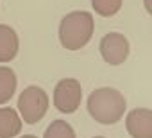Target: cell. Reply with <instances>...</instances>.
<instances>
[{"instance_id":"1","label":"cell","mask_w":152,"mask_h":138,"mask_svg":"<svg viewBox=\"0 0 152 138\" xmlns=\"http://www.w3.org/2000/svg\"><path fill=\"white\" fill-rule=\"evenodd\" d=\"M95 20L88 11H72L59 23V41L66 50H79L86 47L93 36Z\"/></svg>"},{"instance_id":"2","label":"cell","mask_w":152,"mask_h":138,"mask_svg":"<svg viewBox=\"0 0 152 138\" xmlns=\"http://www.w3.org/2000/svg\"><path fill=\"white\" fill-rule=\"evenodd\" d=\"M127 102L115 88H99L88 97V113L93 120L104 126L116 124L125 113Z\"/></svg>"},{"instance_id":"3","label":"cell","mask_w":152,"mask_h":138,"mask_svg":"<svg viewBox=\"0 0 152 138\" xmlns=\"http://www.w3.org/2000/svg\"><path fill=\"white\" fill-rule=\"evenodd\" d=\"M20 118L25 124L39 122L48 111V95L39 86H27L18 97Z\"/></svg>"},{"instance_id":"4","label":"cell","mask_w":152,"mask_h":138,"mask_svg":"<svg viewBox=\"0 0 152 138\" xmlns=\"http://www.w3.org/2000/svg\"><path fill=\"white\" fill-rule=\"evenodd\" d=\"M83 101V88L77 79H61L54 88V106L61 113L77 111Z\"/></svg>"},{"instance_id":"5","label":"cell","mask_w":152,"mask_h":138,"mask_svg":"<svg viewBox=\"0 0 152 138\" xmlns=\"http://www.w3.org/2000/svg\"><path fill=\"white\" fill-rule=\"evenodd\" d=\"M100 54H102V59L113 66H118L122 65L127 57H129V40L120 34V32H109L106 34L102 40H100Z\"/></svg>"},{"instance_id":"6","label":"cell","mask_w":152,"mask_h":138,"mask_svg":"<svg viewBox=\"0 0 152 138\" xmlns=\"http://www.w3.org/2000/svg\"><path fill=\"white\" fill-rule=\"evenodd\" d=\"M125 127L132 138H152V109L136 108L129 111Z\"/></svg>"},{"instance_id":"7","label":"cell","mask_w":152,"mask_h":138,"mask_svg":"<svg viewBox=\"0 0 152 138\" xmlns=\"http://www.w3.org/2000/svg\"><path fill=\"white\" fill-rule=\"evenodd\" d=\"M20 48L18 34L13 27L0 23V63H9L16 57Z\"/></svg>"},{"instance_id":"8","label":"cell","mask_w":152,"mask_h":138,"mask_svg":"<svg viewBox=\"0 0 152 138\" xmlns=\"http://www.w3.org/2000/svg\"><path fill=\"white\" fill-rule=\"evenodd\" d=\"M22 131V118L13 108H0V138H13Z\"/></svg>"},{"instance_id":"9","label":"cell","mask_w":152,"mask_h":138,"mask_svg":"<svg viewBox=\"0 0 152 138\" xmlns=\"http://www.w3.org/2000/svg\"><path fill=\"white\" fill-rule=\"evenodd\" d=\"M16 74L9 66H0V104H6L16 92Z\"/></svg>"},{"instance_id":"10","label":"cell","mask_w":152,"mask_h":138,"mask_svg":"<svg viewBox=\"0 0 152 138\" xmlns=\"http://www.w3.org/2000/svg\"><path fill=\"white\" fill-rule=\"evenodd\" d=\"M43 138H75V131L66 120H54L47 127Z\"/></svg>"},{"instance_id":"11","label":"cell","mask_w":152,"mask_h":138,"mask_svg":"<svg viewBox=\"0 0 152 138\" xmlns=\"http://www.w3.org/2000/svg\"><path fill=\"white\" fill-rule=\"evenodd\" d=\"M122 4H124V0H91L93 11L104 18L115 16L122 9Z\"/></svg>"},{"instance_id":"12","label":"cell","mask_w":152,"mask_h":138,"mask_svg":"<svg viewBox=\"0 0 152 138\" xmlns=\"http://www.w3.org/2000/svg\"><path fill=\"white\" fill-rule=\"evenodd\" d=\"M143 6H145L147 13H148V15H152V0H143Z\"/></svg>"},{"instance_id":"13","label":"cell","mask_w":152,"mask_h":138,"mask_svg":"<svg viewBox=\"0 0 152 138\" xmlns=\"http://www.w3.org/2000/svg\"><path fill=\"white\" fill-rule=\"evenodd\" d=\"M20 138H38V136H34V134H23V136H20Z\"/></svg>"},{"instance_id":"14","label":"cell","mask_w":152,"mask_h":138,"mask_svg":"<svg viewBox=\"0 0 152 138\" xmlns=\"http://www.w3.org/2000/svg\"><path fill=\"white\" fill-rule=\"evenodd\" d=\"M95 138H106V136H95Z\"/></svg>"}]
</instances>
